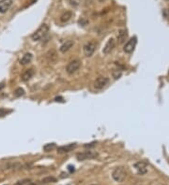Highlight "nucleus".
Listing matches in <instances>:
<instances>
[{"label": "nucleus", "instance_id": "412c9836", "mask_svg": "<svg viewBox=\"0 0 169 185\" xmlns=\"http://www.w3.org/2000/svg\"><path fill=\"white\" fill-rule=\"evenodd\" d=\"M121 74H122V72L120 69H114L113 70V77L115 80H118L119 77L121 76Z\"/></svg>", "mask_w": 169, "mask_h": 185}, {"label": "nucleus", "instance_id": "f3484780", "mask_svg": "<svg viewBox=\"0 0 169 185\" xmlns=\"http://www.w3.org/2000/svg\"><path fill=\"white\" fill-rule=\"evenodd\" d=\"M11 112H12L11 110H8V109H5V108H0V118L7 116L8 114H10Z\"/></svg>", "mask_w": 169, "mask_h": 185}, {"label": "nucleus", "instance_id": "20e7f679", "mask_svg": "<svg viewBox=\"0 0 169 185\" xmlns=\"http://www.w3.org/2000/svg\"><path fill=\"white\" fill-rule=\"evenodd\" d=\"M97 156H98V153L92 152V151H84V152H79L76 154V158L79 161L93 159V158H96Z\"/></svg>", "mask_w": 169, "mask_h": 185}, {"label": "nucleus", "instance_id": "2eb2a0df", "mask_svg": "<svg viewBox=\"0 0 169 185\" xmlns=\"http://www.w3.org/2000/svg\"><path fill=\"white\" fill-rule=\"evenodd\" d=\"M32 58H33V55L31 54V53H29V52L28 53H25V54L23 56V58H22V59L20 60V64L23 65V66L27 65V64H29V63L31 62Z\"/></svg>", "mask_w": 169, "mask_h": 185}, {"label": "nucleus", "instance_id": "9d476101", "mask_svg": "<svg viewBox=\"0 0 169 185\" xmlns=\"http://www.w3.org/2000/svg\"><path fill=\"white\" fill-rule=\"evenodd\" d=\"M114 47H115V40H114V38H109L108 41L106 42L104 50H103V52L104 53V54H108V53L111 52V51L114 49Z\"/></svg>", "mask_w": 169, "mask_h": 185}, {"label": "nucleus", "instance_id": "bb28decb", "mask_svg": "<svg viewBox=\"0 0 169 185\" xmlns=\"http://www.w3.org/2000/svg\"><path fill=\"white\" fill-rule=\"evenodd\" d=\"M4 86H5V82H1V83H0V90H2L4 88Z\"/></svg>", "mask_w": 169, "mask_h": 185}, {"label": "nucleus", "instance_id": "cd10ccee", "mask_svg": "<svg viewBox=\"0 0 169 185\" xmlns=\"http://www.w3.org/2000/svg\"><path fill=\"white\" fill-rule=\"evenodd\" d=\"M36 1H38V0H31V2H30V4H34Z\"/></svg>", "mask_w": 169, "mask_h": 185}, {"label": "nucleus", "instance_id": "a211bd4d", "mask_svg": "<svg viewBox=\"0 0 169 185\" xmlns=\"http://www.w3.org/2000/svg\"><path fill=\"white\" fill-rule=\"evenodd\" d=\"M24 94H25V90L23 88H21V87L17 88L15 91H14V96L16 97H20L22 96H24Z\"/></svg>", "mask_w": 169, "mask_h": 185}, {"label": "nucleus", "instance_id": "7ed1b4c3", "mask_svg": "<svg viewBox=\"0 0 169 185\" xmlns=\"http://www.w3.org/2000/svg\"><path fill=\"white\" fill-rule=\"evenodd\" d=\"M80 66H81V62H80L79 60L70 61L69 64L67 65L66 71L68 74H73L80 68Z\"/></svg>", "mask_w": 169, "mask_h": 185}, {"label": "nucleus", "instance_id": "4468645a", "mask_svg": "<svg viewBox=\"0 0 169 185\" xmlns=\"http://www.w3.org/2000/svg\"><path fill=\"white\" fill-rule=\"evenodd\" d=\"M128 38V33H127V30L126 29H121L119 30L118 35V42L119 43H123Z\"/></svg>", "mask_w": 169, "mask_h": 185}, {"label": "nucleus", "instance_id": "0eeeda50", "mask_svg": "<svg viewBox=\"0 0 169 185\" xmlns=\"http://www.w3.org/2000/svg\"><path fill=\"white\" fill-rule=\"evenodd\" d=\"M136 43H137V38H136V37L132 38L125 44V46H124V48H123L124 52H127V53H131V52H132L133 50H134V48H135V46H136Z\"/></svg>", "mask_w": 169, "mask_h": 185}, {"label": "nucleus", "instance_id": "39448f33", "mask_svg": "<svg viewBox=\"0 0 169 185\" xmlns=\"http://www.w3.org/2000/svg\"><path fill=\"white\" fill-rule=\"evenodd\" d=\"M108 82H109L108 78H106V77H99V78H97L95 80L94 83H93V86L98 90H101L104 88L106 85L108 84Z\"/></svg>", "mask_w": 169, "mask_h": 185}, {"label": "nucleus", "instance_id": "f257e3e1", "mask_svg": "<svg viewBox=\"0 0 169 185\" xmlns=\"http://www.w3.org/2000/svg\"><path fill=\"white\" fill-rule=\"evenodd\" d=\"M48 31H49V26L45 24H43L39 26L36 32L31 36V38H32L34 41H39V40H42L47 35Z\"/></svg>", "mask_w": 169, "mask_h": 185}, {"label": "nucleus", "instance_id": "393cba45", "mask_svg": "<svg viewBox=\"0 0 169 185\" xmlns=\"http://www.w3.org/2000/svg\"><path fill=\"white\" fill-rule=\"evenodd\" d=\"M68 169H69V171L70 173H73V172H74V166H73V165H69L68 166Z\"/></svg>", "mask_w": 169, "mask_h": 185}, {"label": "nucleus", "instance_id": "aec40b11", "mask_svg": "<svg viewBox=\"0 0 169 185\" xmlns=\"http://www.w3.org/2000/svg\"><path fill=\"white\" fill-rule=\"evenodd\" d=\"M55 143H49V144H46V145H44L43 147V150L45 151H50L51 150H53V149L55 148Z\"/></svg>", "mask_w": 169, "mask_h": 185}, {"label": "nucleus", "instance_id": "f03ea898", "mask_svg": "<svg viewBox=\"0 0 169 185\" xmlns=\"http://www.w3.org/2000/svg\"><path fill=\"white\" fill-rule=\"evenodd\" d=\"M112 177L115 182H123L124 179H125V177H126V172H125V170H124L123 168H117L113 171Z\"/></svg>", "mask_w": 169, "mask_h": 185}, {"label": "nucleus", "instance_id": "b1692460", "mask_svg": "<svg viewBox=\"0 0 169 185\" xmlns=\"http://www.w3.org/2000/svg\"><path fill=\"white\" fill-rule=\"evenodd\" d=\"M96 144V142H92V143H89V144H86V145H84V147L86 148H90V147H93Z\"/></svg>", "mask_w": 169, "mask_h": 185}, {"label": "nucleus", "instance_id": "6e6552de", "mask_svg": "<svg viewBox=\"0 0 169 185\" xmlns=\"http://www.w3.org/2000/svg\"><path fill=\"white\" fill-rule=\"evenodd\" d=\"M12 5V0H0V13H6Z\"/></svg>", "mask_w": 169, "mask_h": 185}, {"label": "nucleus", "instance_id": "c756f323", "mask_svg": "<svg viewBox=\"0 0 169 185\" xmlns=\"http://www.w3.org/2000/svg\"><path fill=\"white\" fill-rule=\"evenodd\" d=\"M167 1H168V2H169V0H167Z\"/></svg>", "mask_w": 169, "mask_h": 185}, {"label": "nucleus", "instance_id": "4be33fe9", "mask_svg": "<svg viewBox=\"0 0 169 185\" xmlns=\"http://www.w3.org/2000/svg\"><path fill=\"white\" fill-rule=\"evenodd\" d=\"M70 6H72V7L76 8V7L79 6L80 0H70Z\"/></svg>", "mask_w": 169, "mask_h": 185}, {"label": "nucleus", "instance_id": "a878e982", "mask_svg": "<svg viewBox=\"0 0 169 185\" xmlns=\"http://www.w3.org/2000/svg\"><path fill=\"white\" fill-rule=\"evenodd\" d=\"M55 101H59V102H64L63 101V98H62V97H56V98H55Z\"/></svg>", "mask_w": 169, "mask_h": 185}, {"label": "nucleus", "instance_id": "5701e85b", "mask_svg": "<svg viewBox=\"0 0 169 185\" xmlns=\"http://www.w3.org/2000/svg\"><path fill=\"white\" fill-rule=\"evenodd\" d=\"M29 182H30V179H23V180H20V182H17L14 185H25Z\"/></svg>", "mask_w": 169, "mask_h": 185}, {"label": "nucleus", "instance_id": "dca6fc26", "mask_svg": "<svg viewBox=\"0 0 169 185\" xmlns=\"http://www.w3.org/2000/svg\"><path fill=\"white\" fill-rule=\"evenodd\" d=\"M72 16H73V12L72 11H66L60 16V21L62 22H68L70 18H72Z\"/></svg>", "mask_w": 169, "mask_h": 185}, {"label": "nucleus", "instance_id": "9b49d317", "mask_svg": "<svg viewBox=\"0 0 169 185\" xmlns=\"http://www.w3.org/2000/svg\"><path fill=\"white\" fill-rule=\"evenodd\" d=\"M134 168L137 170V172L139 174L143 175L146 174V171H148V168H146V165L144 163V162H137V163L134 165Z\"/></svg>", "mask_w": 169, "mask_h": 185}, {"label": "nucleus", "instance_id": "ddd939ff", "mask_svg": "<svg viewBox=\"0 0 169 185\" xmlns=\"http://www.w3.org/2000/svg\"><path fill=\"white\" fill-rule=\"evenodd\" d=\"M33 75H34L33 69H31V68L26 69L23 73V75H22V80H23V82H28V80L33 77Z\"/></svg>", "mask_w": 169, "mask_h": 185}, {"label": "nucleus", "instance_id": "1a4fd4ad", "mask_svg": "<svg viewBox=\"0 0 169 185\" xmlns=\"http://www.w3.org/2000/svg\"><path fill=\"white\" fill-rule=\"evenodd\" d=\"M76 148V144H69V145H65V146H60L57 148V152L58 153H67L70 152V151H73V149Z\"/></svg>", "mask_w": 169, "mask_h": 185}, {"label": "nucleus", "instance_id": "6ab92c4d", "mask_svg": "<svg viewBox=\"0 0 169 185\" xmlns=\"http://www.w3.org/2000/svg\"><path fill=\"white\" fill-rule=\"evenodd\" d=\"M56 182V179L54 177H46L42 180V183H50V182Z\"/></svg>", "mask_w": 169, "mask_h": 185}, {"label": "nucleus", "instance_id": "f8f14e48", "mask_svg": "<svg viewBox=\"0 0 169 185\" xmlns=\"http://www.w3.org/2000/svg\"><path fill=\"white\" fill-rule=\"evenodd\" d=\"M73 44H74V42L73 41V40H66V41L60 46L59 51H60L62 53H65V52H68L69 50L73 46Z\"/></svg>", "mask_w": 169, "mask_h": 185}, {"label": "nucleus", "instance_id": "423d86ee", "mask_svg": "<svg viewBox=\"0 0 169 185\" xmlns=\"http://www.w3.org/2000/svg\"><path fill=\"white\" fill-rule=\"evenodd\" d=\"M96 50V43L90 41V42H87L86 45L84 46V55L87 56V57H90L93 53H94Z\"/></svg>", "mask_w": 169, "mask_h": 185}, {"label": "nucleus", "instance_id": "c85d7f7f", "mask_svg": "<svg viewBox=\"0 0 169 185\" xmlns=\"http://www.w3.org/2000/svg\"><path fill=\"white\" fill-rule=\"evenodd\" d=\"M100 2H104V1H105V0H99Z\"/></svg>", "mask_w": 169, "mask_h": 185}]
</instances>
